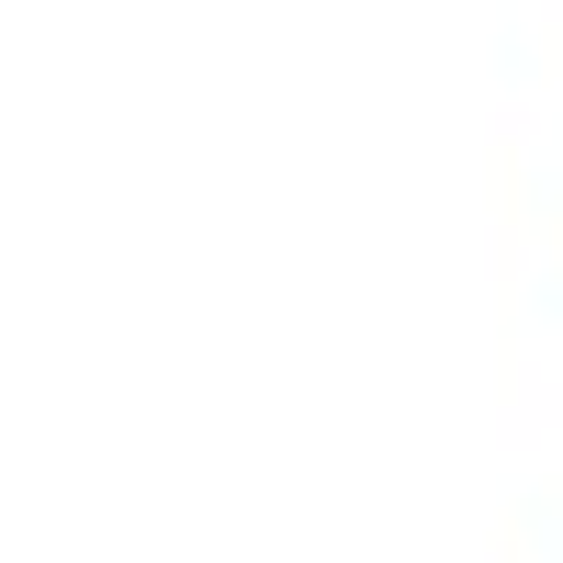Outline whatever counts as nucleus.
<instances>
[]
</instances>
